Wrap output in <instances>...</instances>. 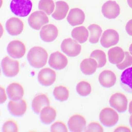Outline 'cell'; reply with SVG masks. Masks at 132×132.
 <instances>
[{
  "label": "cell",
  "instance_id": "1",
  "mask_svg": "<svg viewBox=\"0 0 132 132\" xmlns=\"http://www.w3.org/2000/svg\"><path fill=\"white\" fill-rule=\"evenodd\" d=\"M48 54L44 48L39 46L34 47L29 51L27 60L31 66L36 68H42L46 64Z\"/></svg>",
  "mask_w": 132,
  "mask_h": 132
},
{
  "label": "cell",
  "instance_id": "2",
  "mask_svg": "<svg viewBox=\"0 0 132 132\" xmlns=\"http://www.w3.org/2000/svg\"><path fill=\"white\" fill-rule=\"evenodd\" d=\"M30 0H12L10 5L11 10L18 16L24 17L30 14L32 8Z\"/></svg>",
  "mask_w": 132,
  "mask_h": 132
},
{
  "label": "cell",
  "instance_id": "3",
  "mask_svg": "<svg viewBox=\"0 0 132 132\" xmlns=\"http://www.w3.org/2000/svg\"><path fill=\"white\" fill-rule=\"evenodd\" d=\"M99 118L102 124L108 127L114 126L119 119V114L117 112L110 108H106L102 110Z\"/></svg>",
  "mask_w": 132,
  "mask_h": 132
},
{
  "label": "cell",
  "instance_id": "4",
  "mask_svg": "<svg viewBox=\"0 0 132 132\" xmlns=\"http://www.w3.org/2000/svg\"><path fill=\"white\" fill-rule=\"evenodd\" d=\"M28 22L32 28L39 30L41 27L49 22V20L45 12L39 11L33 12L30 15Z\"/></svg>",
  "mask_w": 132,
  "mask_h": 132
},
{
  "label": "cell",
  "instance_id": "5",
  "mask_svg": "<svg viewBox=\"0 0 132 132\" xmlns=\"http://www.w3.org/2000/svg\"><path fill=\"white\" fill-rule=\"evenodd\" d=\"M61 48L68 56L74 57L80 53L81 47L75 40L69 38L63 40L61 45Z\"/></svg>",
  "mask_w": 132,
  "mask_h": 132
},
{
  "label": "cell",
  "instance_id": "6",
  "mask_svg": "<svg viewBox=\"0 0 132 132\" xmlns=\"http://www.w3.org/2000/svg\"><path fill=\"white\" fill-rule=\"evenodd\" d=\"M2 67L4 74L8 77H13L18 75L20 71L19 62L8 56L2 60Z\"/></svg>",
  "mask_w": 132,
  "mask_h": 132
},
{
  "label": "cell",
  "instance_id": "7",
  "mask_svg": "<svg viewBox=\"0 0 132 132\" xmlns=\"http://www.w3.org/2000/svg\"><path fill=\"white\" fill-rule=\"evenodd\" d=\"M109 103L111 107L119 113L124 112L127 109L128 100L123 94L116 93L110 98Z\"/></svg>",
  "mask_w": 132,
  "mask_h": 132
},
{
  "label": "cell",
  "instance_id": "8",
  "mask_svg": "<svg viewBox=\"0 0 132 132\" xmlns=\"http://www.w3.org/2000/svg\"><path fill=\"white\" fill-rule=\"evenodd\" d=\"M119 40V33L113 29H108L102 34L101 38V45L105 48L116 45Z\"/></svg>",
  "mask_w": 132,
  "mask_h": 132
},
{
  "label": "cell",
  "instance_id": "9",
  "mask_svg": "<svg viewBox=\"0 0 132 132\" xmlns=\"http://www.w3.org/2000/svg\"><path fill=\"white\" fill-rule=\"evenodd\" d=\"M101 11L102 14L106 18L114 19L120 14V6L116 1H108L103 5Z\"/></svg>",
  "mask_w": 132,
  "mask_h": 132
},
{
  "label": "cell",
  "instance_id": "10",
  "mask_svg": "<svg viewBox=\"0 0 132 132\" xmlns=\"http://www.w3.org/2000/svg\"><path fill=\"white\" fill-rule=\"evenodd\" d=\"M7 51L9 56L12 58H21L25 54V45L20 41L14 40L9 44Z\"/></svg>",
  "mask_w": 132,
  "mask_h": 132
},
{
  "label": "cell",
  "instance_id": "11",
  "mask_svg": "<svg viewBox=\"0 0 132 132\" xmlns=\"http://www.w3.org/2000/svg\"><path fill=\"white\" fill-rule=\"evenodd\" d=\"M48 63L51 68L57 70H61L66 68L68 64V59L59 52L53 53L50 56Z\"/></svg>",
  "mask_w": 132,
  "mask_h": 132
},
{
  "label": "cell",
  "instance_id": "12",
  "mask_svg": "<svg viewBox=\"0 0 132 132\" xmlns=\"http://www.w3.org/2000/svg\"><path fill=\"white\" fill-rule=\"evenodd\" d=\"M56 76L55 71L49 68H45L39 71L38 75V81L42 86H49L56 81Z\"/></svg>",
  "mask_w": 132,
  "mask_h": 132
},
{
  "label": "cell",
  "instance_id": "13",
  "mask_svg": "<svg viewBox=\"0 0 132 132\" xmlns=\"http://www.w3.org/2000/svg\"><path fill=\"white\" fill-rule=\"evenodd\" d=\"M58 30L53 24H49L44 26L40 32V36L42 41L51 42L57 38Z\"/></svg>",
  "mask_w": 132,
  "mask_h": 132
},
{
  "label": "cell",
  "instance_id": "14",
  "mask_svg": "<svg viewBox=\"0 0 132 132\" xmlns=\"http://www.w3.org/2000/svg\"><path fill=\"white\" fill-rule=\"evenodd\" d=\"M68 125L69 129L72 132H82L86 129V119L80 114H75L69 119Z\"/></svg>",
  "mask_w": 132,
  "mask_h": 132
},
{
  "label": "cell",
  "instance_id": "15",
  "mask_svg": "<svg viewBox=\"0 0 132 132\" xmlns=\"http://www.w3.org/2000/svg\"><path fill=\"white\" fill-rule=\"evenodd\" d=\"M6 30L9 35L12 36H16L20 35L23 30L24 24L23 21L20 19L12 17L6 22Z\"/></svg>",
  "mask_w": 132,
  "mask_h": 132
},
{
  "label": "cell",
  "instance_id": "16",
  "mask_svg": "<svg viewBox=\"0 0 132 132\" xmlns=\"http://www.w3.org/2000/svg\"><path fill=\"white\" fill-rule=\"evenodd\" d=\"M9 112L15 116H21L25 114L27 109V105L25 101L20 99L18 101H11L8 105Z\"/></svg>",
  "mask_w": 132,
  "mask_h": 132
},
{
  "label": "cell",
  "instance_id": "17",
  "mask_svg": "<svg viewBox=\"0 0 132 132\" xmlns=\"http://www.w3.org/2000/svg\"><path fill=\"white\" fill-rule=\"evenodd\" d=\"M86 19L84 12L79 8H74L70 11L67 17L69 24L75 27L82 24Z\"/></svg>",
  "mask_w": 132,
  "mask_h": 132
},
{
  "label": "cell",
  "instance_id": "18",
  "mask_svg": "<svg viewBox=\"0 0 132 132\" xmlns=\"http://www.w3.org/2000/svg\"><path fill=\"white\" fill-rule=\"evenodd\" d=\"M99 81L103 87L107 88H111L116 84V76L112 71L104 70L100 74Z\"/></svg>",
  "mask_w": 132,
  "mask_h": 132
},
{
  "label": "cell",
  "instance_id": "19",
  "mask_svg": "<svg viewBox=\"0 0 132 132\" xmlns=\"http://www.w3.org/2000/svg\"><path fill=\"white\" fill-rule=\"evenodd\" d=\"M7 92L9 99L12 101H18L22 99L24 95L22 86L18 83H12L8 86Z\"/></svg>",
  "mask_w": 132,
  "mask_h": 132
},
{
  "label": "cell",
  "instance_id": "20",
  "mask_svg": "<svg viewBox=\"0 0 132 132\" xmlns=\"http://www.w3.org/2000/svg\"><path fill=\"white\" fill-rule=\"evenodd\" d=\"M50 105V100L44 94L38 95L33 100L32 103V108L36 114H39L44 107Z\"/></svg>",
  "mask_w": 132,
  "mask_h": 132
},
{
  "label": "cell",
  "instance_id": "21",
  "mask_svg": "<svg viewBox=\"0 0 132 132\" xmlns=\"http://www.w3.org/2000/svg\"><path fill=\"white\" fill-rule=\"evenodd\" d=\"M108 56L109 61L111 63L118 64L124 60L125 54L121 48L116 46L109 50Z\"/></svg>",
  "mask_w": 132,
  "mask_h": 132
},
{
  "label": "cell",
  "instance_id": "22",
  "mask_svg": "<svg viewBox=\"0 0 132 132\" xmlns=\"http://www.w3.org/2000/svg\"><path fill=\"white\" fill-rule=\"evenodd\" d=\"M120 83L124 90L132 93V67L123 71L120 77Z\"/></svg>",
  "mask_w": 132,
  "mask_h": 132
},
{
  "label": "cell",
  "instance_id": "23",
  "mask_svg": "<svg viewBox=\"0 0 132 132\" xmlns=\"http://www.w3.org/2000/svg\"><path fill=\"white\" fill-rule=\"evenodd\" d=\"M98 68V63L94 59H85L80 64V69L83 74L91 75L94 74Z\"/></svg>",
  "mask_w": 132,
  "mask_h": 132
},
{
  "label": "cell",
  "instance_id": "24",
  "mask_svg": "<svg viewBox=\"0 0 132 132\" xmlns=\"http://www.w3.org/2000/svg\"><path fill=\"white\" fill-rule=\"evenodd\" d=\"M56 9L52 15L54 19L60 20L64 19L69 11V5L68 3L63 1L56 2Z\"/></svg>",
  "mask_w": 132,
  "mask_h": 132
},
{
  "label": "cell",
  "instance_id": "25",
  "mask_svg": "<svg viewBox=\"0 0 132 132\" xmlns=\"http://www.w3.org/2000/svg\"><path fill=\"white\" fill-rule=\"evenodd\" d=\"M56 112L53 107L50 106L44 107L41 111L40 119L41 121L45 124H50L56 119Z\"/></svg>",
  "mask_w": 132,
  "mask_h": 132
},
{
  "label": "cell",
  "instance_id": "26",
  "mask_svg": "<svg viewBox=\"0 0 132 132\" xmlns=\"http://www.w3.org/2000/svg\"><path fill=\"white\" fill-rule=\"evenodd\" d=\"M89 31L84 26L75 28L71 32V36L79 43L86 42L89 37Z\"/></svg>",
  "mask_w": 132,
  "mask_h": 132
},
{
  "label": "cell",
  "instance_id": "27",
  "mask_svg": "<svg viewBox=\"0 0 132 132\" xmlns=\"http://www.w3.org/2000/svg\"><path fill=\"white\" fill-rule=\"evenodd\" d=\"M88 29L90 32L89 42L92 44H96L98 42L102 33V28L96 24L89 26Z\"/></svg>",
  "mask_w": 132,
  "mask_h": 132
},
{
  "label": "cell",
  "instance_id": "28",
  "mask_svg": "<svg viewBox=\"0 0 132 132\" xmlns=\"http://www.w3.org/2000/svg\"><path fill=\"white\" fill-rule=\"evenodd\" d=\"M53 93L55 99L60 101H67L69 97V91L63 86H59L55 88Z\"/></svg>",
  "mask_w": 132,
  "mask_h": 132
},
{
  "label": "cell",
  "instance_id": "29",
  "mask_svg": "<svg viewBox=\"0 0 132 132\" xmlns=\"http://www.w3.org/2000/svg\"><path fill=\"white\" fill-rule=\"evenodd\" d=\"M90 57L94 59L97 61L98 68H101L105 66L107 62L106 55L101 50H95L90 55Z\"/></svg>",
  "mask_w": 132,
  "mask_h": 132
},
{
  "label": "cell",
  "instance_id": "30",
  "mask_svg": "<svg viewBox=\"0 0 132 132\" xmlns=\"http://www.w3.org/2000/svg\"><path fill=\"white\" fill-rule=\"evenodd\" d=\"M39 10L50 15L54 11L55 4L53 0H40L38 4Z\"/></svg>",
  "mask_w": 132,
  "mask_h": 132
},
{
  "label": "cell",
  "instance_id": "31",
  "mask_svg": "<svg viewBox=\"0 0 132 132\" xmlns=\"http://www.w3.org/2000/svg\"><path fill=\"white\" fill-rule=\"evenodd\" d=\"M91 86L87 81H81L77 85L76 90L78 94L82 96H86L91 92Z\"/></svg>",
  "mask_w": 132,
  "mask_h": 132
},
{
  "label": "cell",
  "instance_id": "32",
  "mask_svg": "<svg viewBox=\"0 0 132 132\" xmlns=\"http://www.w3.org/2000/svg\"><path fill=\"white\" fill-rule=\"evenodd\" d=\"M3 132H18V125L14 120L7 121L3 125Z\"/></svg>",
  "mask_w": 132,
  "mask_h": 132
},
{
  "label": "cell",
  "instance_id": "33",
  "mask_svg": "<svg viewBox=\"0 0 132 132\" xmlns=\"http://www.w3.org/2000/svg\"><path fill=\"white\" fill-rule=\"evenodd\" d=\"M125 54L124 60L121 63L116 64L117 68L121 70L126 69L132 65V56L128 52H125Z\"/></svg>",
  "mask_w": 132,
  "mask_h": 132
},
{
  "label": "cell",
  "instance_id": "34",
  "mask_svg": "<svg viewBox=\"0 0 132 132\" xmlns=\"http://www.w3.org/2000/svg\"><path fill=\"white\" fill-rule=\"evenodd\" d=\"M51 132H68L66 125L63 122L57 121L53 123L51 126Z\"/></svg>",
  "mask_w": 132,
  "mask_h": 132
},
{
  "label": "cell",
  "instance_id": "35",
  "mask_svg": "<svg viewBox=\"0 0 132 132\" xmlns=\"http://www.w3.org/2000/svg\"><path fill=\"white\" fill-rule=\"evenodd\" d=\"M104 129L98 122H92L85 129V132H104Z\"/></svg>",
  "mask_w": 132,
  "mask_h": 132
},
{
  "label": "cell",
  "instance_id": "36",
  "mask_svg": "<svg viewBox=\"0 0 132 132\" xmlns=\"http://www.w3.org/2000/svg\"><path fill=\"white\" fill-rule=\"evenodd\" d=\"M126 29L128 34L132 36V19L128 22L126 27Z\"/></svg>",
  "mask_w": 132,
  "mask_h": 132
},
{
  "label": "cell",
  "instance_id": "37",
  "mask_svg": "<svg viewBox=\"0 0 132 132\" xmlns=\"http://www.w3.org/2000/svg\"><path fill=\"white\" fill-rule=\"evenodd\" d=\"M7 99L6 93L3 87H1V103L2 104L6 101Z\"/></svg>",
  "mask_w": 132,
  "mask_h": 132
},
{
  "label": "cell",
  "instance_id": "38",
  "mask_svg": "<svg viewBox=\"0 0 132 132\" xmlns=\"http://www.w3.org/2000/svg\"><path fill=\"white\" fill-rule=\"evenodd\" d=\"M114 132H131V130L127 126H120L114 129Z\"/></svg>",
  "mask_w": 132,
  "mask_h": 132
},
{
  "label": "cell",
  "instance_id": "39",
  "mask_svg": "<svg viewBox=\"0 0 132 132\" xmlns=\"http://www.w3.org/2000/svg\"><path fill=\"white\" fill-rule=\"evenodd\" d=\"M129 111L130 114H132V101L129 103Z\"/></svg>",
  "mask_w": 132,
  "mask_h": 132
},
{
  "label": "cell",
  "instance_id": "40",
  "mask_svg": "<svg viewBox=\"0 0 132 132\" xmlns=\"http://www.w3.org/2000/svg\"><path fill=\"white\" fill-rule=\"evenodd\" d=\"M127 3L129 6L132 9V0H127Z\"/></svg>",
  "mask_w": 132,
  "mask_h": 132
},
{
  "label": "cell",
  "instance_id": "41",
  "mask_svg": "<svg viewBox=\"0 0 132 132\" xmlns=\"http://www.w3.org/2000/svg\"><path fill=\"white\" fill-rule=\"evenodd\" d=\"M129 123L130 124L131 126L132 127V114H131L129 118Z\"/></svg>",
  "mask_w": 132,
  "mask_h": 132
},
{
  "label": "cell",
  "instance_id": "42",
  "mask_svg": "<svg viewBox=\"0 0 132 132\" xmlns=\"http://www.w3.org/2000/svg\"><path fill=\"white\" fill-rule=\"evenodd\" d=\"M129 52H130V53L132 55V43L131 44V45L129 46Z\"/></svg>",
  "mask_w": 132,
  "mask_h": 132
}]
</instances>
